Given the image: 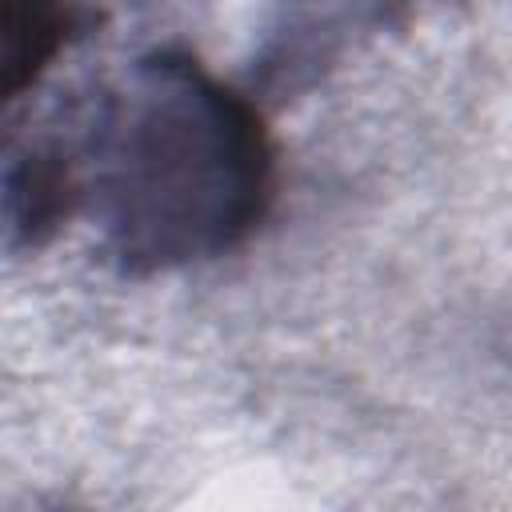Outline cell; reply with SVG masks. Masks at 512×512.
Wrapping results in <instances>:
<instances>
[{"mask_svg":"<svg viewBox=\"0 0 512 512\" xmlns=\"http://www.w3.org/2000/svg\"><path fill=\"white\" fill-rule=\"evenodd\" d=\"M4 100L40 80L60 48L80 32L76 0H4Z\"/></svg>","mask_w":512,"mask_h":512,"instance_id":"cell-3","label":"cell"},{"mask_svg":"<svg viewBox=\"0 0 512 512\" xmlns=\"http://www.w3.org/2000/svg\"><path fill=\"white\" fill-rule=\"evenodd\" d=\"M80 196V172L72 160V148L44 140L32 144L24 156H12L4 176V220H8V244H44L76 208Z\"/></svg>","mask_w":512,"mask_h":512,"instance_id":"cell-2","label":"cell"},{"mask_svg":"<svg viewBox=\"0 0 512 512\" xmlns=\"http://www.w3.org/2000/svg\"><path fill=\"white\" fill-rule=\"evenodd\" d=\"M72 160L108 252L136 276L240 248L276 196L260 108L188 52L140 56L100 96Z\"/></svg>","mask_w":512,"mask_h":512,"instance_id":"cell-1","label":"cell"}]
</instances>
